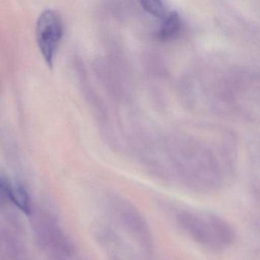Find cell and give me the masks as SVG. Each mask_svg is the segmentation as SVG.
Here are the masks:
<instances>
[{
  "mask_svg": "<svg viewBox=\"0 0 260 260\" xmlns=\"http://www.w3.org/2000/svg\"><path fill=\"white\" fill-rule=\"evenodd\" d=\"M176 219L180 228L192 240L211 250H220L231 245L235 238L231 224L211 213L182 211Z\"/></svg>",
  "mask_w": 260,
  "mask_h": 260,
  "instance_id": "6da1fadb",
  "label": "cell"
},
{
  "mask_svg": "<svg viewBox=\"0 0 260 260\" xmlns=\"http://www.w3.org/2000/svg\"><path fill=\"white\" fill-rule=\"evenodd\" d=\"M63 22L60 15L52 10L44 11L36 24V42L41 54L49 68L54 65V57L63 36Z\"/></svg>",
  "mask_w": 260,
  "mask_h": 260,
  "instance_id": "7a4b0ae2",
  "label": "cell"
},
{
  "mask_svg": "<svg viewBox=\"0 0 260 260\" xmlns=\"http://www.w3.org/2000/svg\"><path fill=\"white\" fill-rule=\"evenodd\" d=\"M117 220L131 236L150 255L152 240L148 226L139 211L127 200L117 197L114 201Z\"/></svg>",
  "mask_w": 260,
  "mask_h": 260,
  "instance_id": "3957f363",
  "label": "cell"
},
{
  "mask_svg": "<svg viewBox=\"0 0 260 260\" xmlns=\"http://www.w3.org/2000/svg\"><path fill=\"white\" fill-rule=\"evenodd\" d=\"M180 22L179 16L175 13L167 15L164 19L160 28L158 31V37L161 39H169L174 37L179 31Z\"/></svg>",
  "mask_w": 260,
  "mask_h": 260,
  "instance_id": "277c9868",
  "label": "cell"
},
{
  "mask_svg": "<svg viewBox=\"0 0 260 260\" xmlns=\"http://www.w3.org/2000/svg\"><path fill=\"white\" fill-rule=\"evenodd\" d=\"M10 200L13 201L24 213L28 214L30 213L29 199L26 191L20 185H16L11 188Z\"/></svg>",
  "mask_w": 260,
  "mask_h": 260,
  "instance_id": "5b68a950",
  "label": "cell"
},
{
  "mask_svg": "<svg viewBox=\"0 0 260 260\" xmlns=\"http://www.w3.org/2000/svg\"><path fill=\"white\" fill-rule=\"evenodd\" d=\"M143 9L147 13L159 18H165L167 16V12L162 3L158 1H143L141 2Z\"/></svg>",
  "mask_w": 260,
  "mask_h": 260,
  "instance_id": "8992f818",
  "label": "cell"
}]
</instances>
